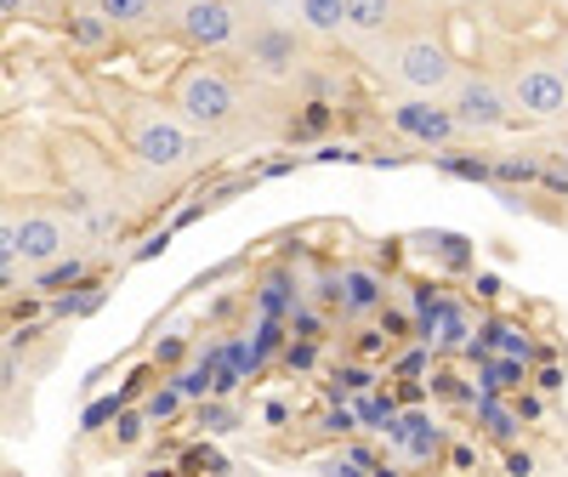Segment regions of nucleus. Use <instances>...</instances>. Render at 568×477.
<instances>
[{"label": "nucleus", "instance_id": "obj_13", "mask_svg": "<svg viewBox=\"0 0 568 477\" xmlns=\"http://www.w3.org/2000/svg\"><path fill=\"white\" fill-rule=\"evenodd\" d=\"M296 29L307 40H342L347 34V18H342V0H296Z\"/></svg>", "mask_w": 568, "mask_h": 477}, {"label": "nucleus", "instance_id": "obj_24", "mask_svg": "<svg viewBox=\"0 0 568 477\" xmlns=\"http://www.w3.org/2000/svg\"><path fill=\"white\" fill-rule=\"evenodd\" d=\"M557 7H562V12H568V0H557Z\"/></svg>", "mask_w": 568, "mask_h": 477}, {"label": "nucleus", "instance_id": "obj_9", "mask_svg": "<svg viewBox=\"0 0 568 477\" xmlns=\"http://www.w3.org/2000/svg\"><path fill=\"white\" fill-rule=\"evenodd\" d=\"M69 251V227L52 211H23L18 216V262L23 267H45Z\"/></svg>", "mask_w": 568, "mask_h": 477}, {"label": "nucleus", "instance_id": "obj_8", "mask_svg": "<svg viewBox=\"0 0 568 477\" xmlns=\"http://www.w3.org/2000/svg\"><path fill=\"white\" fill-rule=\"evenodd\" d=\"M387 120H393V131H398V136L426 142V149H444V142H455V136H460V125H455L449 103H444V98H415V91H404V98H393V103H387Z\"/></svg>", "mask_w": 568, "mask_h": 477}, {"label": "nucleus", "instance_id": "obj_6", "mask_svg": "<svg viewBox=\"0 0 568 477\" xmlns=\"http://www.w3.org/2000/svg\"><path fill=\"white\" fill-rule=\"evenodd\" d=\"M302 29H291V23H273V18H262V23H251V34H240V52H245V63H251V74H262V80H296L302 74Z\"/></svg>", "mask_w": 568, "mask_h": 477}, {"label": "nucleus", "instance_id": "obj_4", "mask_svg": "<svg viewBox=\"0 0 568 477\" xmlns=\"http://www.w3.org/2000/svg\"><path fill=\"white\" fill-rule=\"evenodd\" d=\"M171 29L176 40L187 45V52H227V45H240L245 34V18L233 0H182V7L171 12Z\"/></svg>", "mask_w": 568, "mask_h": 477}, {"label": "nucleus", "instance_id": "obj_22", "mask_svg": "<svg viewBox=\"0 0 568 477\" xmlns=\"http://www.w3.org/2000/svg\"><path fill=\"white\" fill-rule=\"evenodd\" d=\"M176 7H182V0H154V12H160V18H171Z\"/></svg>", "mask_w": 568, "mask_h": 477}, {"label": "nucleus", "instance_id": "obj_19", "mask_svg": "<svg viewBox=\"0 0 568 477\" xmlns=\"http://www.w3.org/2000/svg\"><path fill=\"white\" fill-rule=\"evenodd\" d=\"M200 426H211V433H227L233 409H227V404H200Z\"/></svg>", "mask_w": 568, "mask_h": 477}, {"label": "nucleus", "instance_id": "obj_18", "mask_svg": "<svg viewBox=\"0 0 568 477\" xmlns=\"http://www.w3.org/2000/svg\"><path fill=\"white\" fill-rule=\"evenodd\" d=\"M114 426H120L114 444H120V449H136V444H142V426H149V415H120Z\"/></svg>", "mask_w": 568, "mask_h": 477}, {"label": "nucleus", "instance_id": "obj_14", "mask_svg": "<svg viewBox=\"0 0 568 477\" xmlns=\"http://www.w3.org/2000/svg\"><path fill=\"white\" fill-rule=\"evenodd\" d=\"M91 7H98L120 34H142V29H154V0H91Z\"/></svg>", "mask_w": 568, "mask_h": 477}, {"label": "nucleus", "instance_id": "obj_5", "mask_svg": "<svg viewBox=\"0 0 568 477\" xmlns=\"http://www.w3.org/2000/svg\"><path fill=\"white\" fill-rule=\"evenodd\" d=\"M449 114L460 125V136H495L511 125V103H506V85H495L489 74H460L449 85Z\"/></svg>", "mask_w": 568, "mask_h": 477}, {"label": "nucleus", "instance_id": "obj_15", "mask_svg": "<svg viewBox=\"0 0 568 477\" xmlns=\"http://www.w3.org/2000/svg\"><path fill=\"white\" fill-rule=\"evenodd\" d=\"M29 278L40 284V291H58V284H80L85 278V256H58V262H45V267H29Z\"/></svg>", "mask_w": 568, "mask_h": 477}, {"label": "nucleus", "instance_id": "obj_1", "mask_svg": "<svg viewBox=\"0 0 568 477\" xmlns=\"http://www.w3.org/2000/svg\"><path fill=\"white\" fill-rule=\"evenodd\" d=\"M120 103V120H125V149L142 171H160V176H176L200 160V131L187 125L171 103H131V98H114Z\"/></svg>", "mask_w": 568, "mask_h": 477}, {"label": "nucleus", "instance_id": "obj_2", "mask_svg": "<svg viewBox=\"0 0 568 477\" xmlns=\"http://www.w3.org/2000/svg\"><path fill=\"white\" fill-rule=\"evenodd\" d=\"M171 109L194 125V131H222L240 120V85L216 63H187L171 85Z\"/></svg>", "mask_w": 568, "mask_h": 477}, {"label": "nucleus", "instance_id": "obj_20", "mask_svg": "<svg viewBox=\"0 0 568 477\" xmlns=\"http://www.w3.org/2000/svg\"><path fill=\"white\" fill-rule=\"evenodd\" d=\"M251 7H256V12H291L296 0H251Z\"/></svg>", "mask_w": 568, "mask_h": 477}, {"label": "nucleus", "instance_id": "obj_11", "mask_svg": "<svg viewBox=\"0 0 568 477\" xmlns=\"http://www.w3.org/2000/svg\"><path fill=\"white\" fill-rule=\"evenodd\" d=\"M63 40L74 45V52H109V45L120 40V29L85 0V7H74V12L63 18Z\"/></svg>", "mask_w": 568, "mask_h": 477}, {"label": "nucleus", "instance_id": "obj_23", "mask_svg": "<svg viewBox=\"0 0 568 477\" xmlns=\"http://www.w3.org/2000/svg\"><path fill=\"white\" fill-rule=\"evenodd\" d=\"M557 74H562V85H568V52H562V58H557Z\"/></svg>", "mask_w": 568, "mask_h": 477}, {"label": "nucleus", "instance_id": "obj_16", "mask_svg": "<svg viewBox=\"0 0 568 477\" xmlns=\"http://www.w3.org/2000/svg\"><path fill=\"white\" fill-rule=\"evenodd\" d=\"M182 398H187V393L176 387V380H165L160 393H149V404H142V415H149V420H160V426H165V420H176V415H182Z\"/></svg>", "mask_w": 568, "mask_h": 477}, {"label": "nucleus", "instance_id": "obj_10", "mask_svg": "<svg viewBox=\"0 0 568 477\" xmlns=\"http://www.w3.org/2000/svg\"><path fill=\"white\" fill-rule=\"evenodd\" d=\"M336 307L347 313V318H375L387 307V278L375 273L369 262H347L342 273H336Z\"/></svg>", "mask_w": 568, "mask_h": 477}, {"label": "nucleus", "instance_id": "obj_21", "mask_svg": "<svg viewBox=\"0 0 568 477\" xmlns=\"http://www.w3.org/2000/svg\"><path fill=\"white\" fill-rule=\"evenodd\" d=\"M29 12V0H0V18H23Z\"/></svg>", "mask_w": 568, "mask_h": 477}, {"label": "nucleus", "instance_id": "obj_17", "mask_svg": "<svg viewBox=\"0 0 568 477\" xmlns=\"http://www.w3.org/2000/svg\"><path fill=\"white\" fill-rule=\"evenodd\" d=\"M23 267L18 262V216H0V273H12Z\"/></svg>", "mask_w": 568, "mask_h": 477}, {"label": "nucleus", "instance_id": "obj_12", "mask_svg": "<svg viewBox=\"0 0 568 477\" xmlns=\"http://www.w3.org/2000/svg\"><path fill=\"white\" fill-rule=\"evenodd\" d=\"M342 18L353 40H382L398 23V0H342Z\"/></svg>", "mask_w": 568, "mask_h": 477}, {"label": "nucleus", "instance_id": "obj_7", "mask_svg": "<svg viewBox=\"0 0 568 477\" xmlns=\"http://www.w3.org/2000/svg\"><path fill=\"white\" fill-rule=\"evenodd\" d=\"M506 103H511V114L540 120V125L562 120L568 114V85H562L557 63H517L506 74Z\"/></svg>", "mask_w": 568, "mask_h": 477}, {"label": "nucleus", "instance_id": "obj_3", "mask_svg": "<svg viewBox=\"0 0 568 477\" xmlns=\"http://www.w3.org/2000/svg\"><path fill=\"white\" fill-rule=\"evenodd\" d=\"M387 74L404 91H415V98H449V85L460 80V63L438 34H404L387 58Z\"/></svg>", "mask_w": 568, "mask_h": 477}]
</instances>
